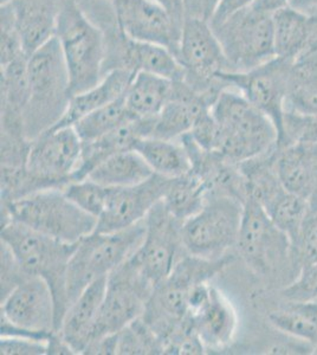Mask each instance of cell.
Listing matches in <instances>:
<instances>
[{
  "instance_id": "obj_41",
  "label": "cell",
  "mask_w": 317,
  "mask_h": 355,
  "mask_svg": "<svg viewBox=\"0 0 317 355\" xmlns=\"http://www.w3.org/2000/svg\"><path fill=\"white\" fill-rule=\"evenodd\" d=\"M0 351L4 355L49 354L48 341L23 336H1Z\"/></svg>"
},
{
  "instance_id": "obj_30",
  "label": "cell",
  "mask_w": 317,
  "mask_h": 355,
  "mask_svg": "<svg viewBox=\"0 0 317 355\" xmlns=\"http://www.w3.org/2000/svg\"><path fill=\"white\" fill-rule=\"evenodd\" d=\"M207 197L209 190L204 182L189 171L185 175L172 178L164 204L175 218L185 222L203 209Z\"/></svg>"
},
{
  "instance_id": "obj_29",
  "label": "cell",
  "mask_w": 317,
  "mask_h": 355,
  "mask_svg": "<svg viewBox=\"0 0 317 355\" xmlns=\"http://www.w3.org/2000/svg\"><path fill=\"white\" fill-rule=\"evenodd\" d=\"M153 174L145 159L132 150L109 157L87 178L107 187H127L146 182Z\"/></svg>"
},
{
  "instance_id": "obj_35",
  "label": "cell",
  "mask_w": 317,
  "mask_h": 355,
  "mask_svg": "<svg viewBox=\"0 0 317 355\" xmlns=\"http://www.w3.org/2000/svg\"><path fill=\"white\" fill-rule=\"evenodd\" d=\"M117 354H164V345L140 318L117 333Z\"/></svg>"
},
{
  "instance_id": "obj_40",
  "label": "cell",
  "mask_w": 317,
  "mask_h": 355,
  "mask_svg": "<svg viewBox=\"0 0 317 355\" xmlns=\"http://www.w3.org/2000/svg\"><path fill=\"white\" fill-rule=\"evenodd\" d=\"M300 264L317 262V210L309 211L296 245Z\"/></svg>"
},
{
  "instance_id": "obj_9",
  "label": "cell",
  "mask_w": 317,
  "mask_h": 355,
  "mask_svg": "<svg viewBox=\"0 0 317 355\" xmlns=\"http://www.w3.org/2000/svg\"><path fill=\"white\" fill-rule=\"evenodd\" d=\"M175 56L184 68L182 81L213 103L231 88L221 76L231 69L209 21L186 17Z\"/></svg>"
},
{
  "instance_id": "obj_46",
  "label": "cell",
  "mask_w": 317,
  "mask_h": 355,
  "mask_svg": "<svg viewBox=\"0 0 317 355\" xmlns=\"http://www.w3.org/2000/svg\"><path fill=\"white\" fill-rule=\"evenodd\" d=\"M289 6L308 16L317 17V0H289Z\"/></svg>"
},
{
  "instance_id": "obj_18",
  "label": "cell",
  "mask_w": 317,
  "mask_h": 355,
  "mask_svg": "<svg viewBox=\"0 0 317 355\" xmlns=\"http://www.w3.org/2000/svg\"><path fill=\"white\" fill-rule=\"evenodd\" d=\"M117 21L132 40L161 45L177 55L182 26L155 0H115Z\"/></svg>"
},
{
  "instance_id": "obj_23",
  "label": "cell",
  "mask_w": 317,
  "mask_h": 355,
  "mask_svg": "<svg viewBox=\"0 0 317 355\" xmlns=\"http://www.w3.org/2000/svg\"><path fill=\"white\" fill-rule=\"evenodd\" d=\"M67 0H13L17 24L28 56L56 33L57 21Z\"/></svg>"
},
{
  "instance_id": "obj_45",
  "label": "cell",
  "mask_w": 317,
  "mask_h": 355,
  "mask_svg": "<svg viewBox=\"0 0 317 355\" xmlns=\"http://www.w3.org/2000/svg\"><path fill=\"white\" fill-rule=\"evenodd\" d=\"M252 6L261 10L263 12L273 15L282 8L289 6V0H256Z\"/></svg>"
},
{
  "instance_id": "obj_34",
  "label": "cell",
  "mask_w": 317,
  "mask_h": 355,
  "mask_svg": "<svg viewBox=\"0 0 317 355\" xmlns=\"http://www.w3.org/2000/svg\"><path fill=\"white\" fill-rule=\"evenodd\" d=\"M134 116L135 115L127 108L125 96H122L117 101L103 105L82 117L73 127L82 142L88 144L117 130L119 125Z\"/></svg>"
},
{
  "instance_id": "obj_7",
  "label": "cell",
  "mask_w": 317,
  "mask_h": 355,
  "mask_svg": "<svg viewBox=\"0 0 317 355\" xmlns=\"http://www.w3.org/2000/svg\"><path fill=\"white\" fill-rule=\"evenodd\" d=\"M146 219L125 230L94 231L77 243L68 266L69 306L96 279L107 277L137 252L145 239Z\"/></svg>"
},
{
  "instance_id": "obj_44",
  "label": "cell",
  "mask_w": 317,
  "mask_h": 355,
  "mask_svg": "<svg viewBox=\"0 0 317 355\" xmlns=\"http://www.w3.org/2000/svg\"><path fill=\"white\" fill-rule=\"evenodd\" d=\"M172 16L178 24L182 26L186 18L185 0H155Z\"/></svg>"
},
{
  "instance_id": "obj_15",
  "label": "cell",
  "mask_w": 317,
  "mask_h": 355,
  "mask_svg": "<svg viewBox=\"0 0 317 355\" xmlns=\"http://www.w3.org/2000/svg\"><path fill=\"white\" fill-rule=\"evenodd\" d=\"M290 64L291 62L276 56L248 71L221 73L231 88L243 94L273 121L278 133L277 147L284 140Z\"/></svg>"
},
{
  "instance_id": "obj_22",
  "label": "cell",
  "mask_w": 317,
  "mask_h": 355,
  "mask_svg": "<svg viewBox=\"0 0 317 355\" xmlns=\"http://www.w3.org/2000/svg\"><path fill=\"white\" fill-rule=\"evenodd\" d=\"M189 315L206 349H221L232 343L237 315L229 300L216 288H211L207 299Z\"/></svg>"
},
{
  "instance_id": "obj_38",
  "label": "cell",
  "mask_w": 317,
  "mask_h": 355,
  "mask_svg": "<svg viewBox=\"0 0 317 355\" xmlns=\"http://www.w3.org/2000/svg\"><path fill=\"white\" fill-rule=\"evenodd\" d=\"M286 303L317 302V262L303 263L296 277L281 291Z\"/></svg>"
},
{
  "instance_id": "obj_32",
  "label": "cell",
  "mask_w": 317,
  "mask_h": 355,
  "mask_svg": "<svg viewBox=\"0 0 317 355\" xmlns=\"http://www.w3.org/2000/svg\"><path fill=\"white\" fill-rule=\"evenodd\" d=\"M269 320L277 331L317 349V302L288 303L286 307L271 313Z\"/></svg>"
},
{
  "instance_id": "obj_48",
  "label": "cell",
  "mask_w": 317,
  "mask_h": 355,
  "mask_svg": "<svg viewBox=\"0 0 317 355\" xmlns=\"http://www.w3.org/2000/svg\"><path fill=\"white\" fill-rule=\"evenodd\" d=\"M80 6L93 4V3H115V0H75Z\"/></svg>"
},
{
  "instance_id": "obj_19",
  "label": "cell",
  "mask_w": 317,
  "mask_h": 355,
  "mask_svg": "<svg viewBox=\"0 0 317 355\" xmlns=\"http://www.w3.org/2000/svg\"><path fill=\"white\" fill-rule=\"evenodd\" d=\"M213 102L193 90L187 83L173 81L172 94L155 117L153 137L180 140L191 133L199 117L212 108Z\"/></svg>"
},
{
  "instance_id": "obj_42",
  "label": "cell",
  "mask_w": 317,
  "mask_h": 355,
  "mask_svg": "<svg viewBox=\"0 0 317 355\" xmlns=\"http://www.w3.org/2000/svg\"><path fill=\"white\" fill-rule=\"evenodd\" d=\"M221 0H185L186 17L212 21Z\"/></svg>"
},
{
  "instance_id": "obj_31",
  "label": "cell",
  "mask_w": 317,
  "mask_h": 355,
  "mask_svg": "<svg viewBox=\"0 0 317 355\" xmlns=\"http://www.w3.org/2000/svg\"><path fill=\"white\" fill-rule=\"evenodd\" d=\"M129 70L134 73L145 71L165 77L171 81H180L184 78V68L169 49L134 40L130 50Z\"/></svg>"
},
{
  "instance_id": "obj_25",
  "label": "cell",
  "mask_w": 317,
  "mask_h": 355,
  "mask_svg": "<svg viewBox=\"0 0 317 355\" xmlns=\"http://www.w3.org/2000/svg\"><path fill=\"white\" fill-rule=\"evenodd\" d=\"M134 76L135 73L128 70H114L107 73L102 81L94 85L93 88L74 95L65 116L53 128L73 127L85 115L125 96Z\"/></svg>"
},
{
  "instance_id": "obj_11",
  "label": "cell",
  "mask_w": 317,
  "mask_h": 355,
  "mask_svg": "<svg viewBox=\"0 0 317 355\" xmlns=\"http://www.w3.org/2000/svg\"><path fill=\"white\" fill-rule=\"evenodd\" d=\"M244 202L229 196H209L198 214L182 224V242L189 254L219 259L237 245Z\"/></svg>"
},
{
  "instance_id": "obj_16",
  "label": "cell",
  "mask_w": 317,
  "mask_h": 355,
  "mask_svg": "<svg viewBox=\"0 0 317 355\" xmlns=\"http://www.w3.org/2000/svg\"><path fill=\"white\" fill-rule=\"evenodd\" d=\"M83 142L74 127L46 130L31 141L26 168L53 189L73 180L80 164Z\"/></svg>"
},
{
  "instance_id": "obj_12",
  "label": "cell",
  "mask_w": 317,
  "mask_h": 355,
  "mask_svg": "<svg viewBox=\"0 0 317 355\" xmlns=\"http://www.w3.org/2000/svg\"><path fill=\"white\" fill-rule=\"evenodd\" d=\"M56 331V303L44 279L28 276L1 300V336L49 341Z\"/></svg>"
},
{
  "instance_id": "obj_27",
  "label": "cell",
  "mask_w": 317,
  "mask_h": 355,
  "mask_svg": "<svg viewBox=\"0 0 317 355\" xmlns=\"http://www.w3.org/2000/svg\"><path fill=\"white\" fill-rule=\"evenodd\" d=\"M134 150L145 159L154 173L162 177H181L192 168L189 152L180 140L146 137L137 142Z\"/></svg>"
},
{
  "instance_id": "obj_24",
  "label": "cell",
  "mask_w": 317,
  "mask_h": 355,
  "mask_svg": "<svg viewBox=\"0 0 317 355\" xmlns=\"http://www.w3.org/2000/svg\"><path fill=\"white\" fill-rule=\"evenodd\" d=\"M276 56L293 62L317 44V17L286 6L273 15Z\"/></svg>"
},
{
  "instance_id": "obj_6",
  "label": "cell",
  "mask_w": 317,
  "mask_h": 355,
  "mask_svg": "<svg viewBox=\"0 0 317 355\" xmlns=\"http://www.w3.org/2000/svg\"><path fill=\"white\" fill-rule=\"evenodd\" d=\"M55 36L68 68L73 96L98 85L105 77V37L75 0L63 5Z\"/></svg>"
},
{
  "instance_id": "obj_26",
  "label": "cell",
  "mask_w": 317,
  "mask_h": 355,
  "mask_svg": "<svg viewBox=\"0 0 317 355\" xmlns=\"http://www.w3.org/2000/svg\"><path fill=\"white\" fill-rule=\"evenodd\" d=\"M316 155L317 144L296 142L282 148L277 147L276 171L285 190L308 200Z\"/></svg>"
},
{
  "instance_id": "obj_36",
  "label": "cell",
  "mask_w": 317,
  "mask_h": 355,
  "mask_svg": "<svg viewBox=\"0 0 317 355\" xmlns=\"http://www.w3.org/2000/svg\"><path fill=\"white\" fill-rule=\"evenodd\" d=\"M63 191L71 202L87 214H92L97 219L103 214L109 196V187L107 186L85 178L82 180L68 182L63 187Z\"/></svg>"
},
{
  "instance_id": "obj_14",
  "label": "cell",
  "mask_w": 317,
  "mask_h": 355,
  "mask_svg": "<svg viewBox=\"0 0 317 355\" xmlns=\"http://www.w3.org/2000/svg\"><path fill=\"white\" fill-rule=\"evenodd\" d=\"M182 224L167 210L164 200L146 217L145 239L132 259L153 287L162 282L187 254L182 242Z\"/></svg>"
},
{
  "instance_id": "obj_3",
  "label": "cell",
  "mask_w": 317,
  "mask_h": 355,
  "mask_svg": "<svg viewBox=\"0 0 317 355\" xmlns=\"http://www.w3.org/2000/svg\"><path fill=\"white\" fill-rule=\"evenodd\" d=\"M1 242L12 251L28 276L44 279L56 303L57 331L68 311L67 275L76 244H68L8 219L1 222Z\"/></svg>"
},
{
  "instance_id": "obj_8",
  "label": "cell",
  "mask_w": 317,
  "mask_h": 355,
  "mask_svg": "<svg viewBox=\"0 0 317 355\" xmlns=\"http://www.w3.org/2000/svg\"><path fill=\"white\" fill-rule=\"evenodd\" d=\"M238 251L253 270L265 277H278L301 266L289 237L273 224L252 197L244 202L237 242ZM296 277V276H295Z\"/></svg>"
},
{
  "instance_id": "obj_39",
  "label": "cell",
  "mask_w": 317,
  "mask_h": 355,
  "mask_svg": "<svg viewBox=\"0 0 317 355\" xmlns=\"http://www.w3.org/2000/svg\"><path fill=\"white\" fill-rule=\"evenodd\" d=\"M28 277V275L23 270L12 251L1 242V300Z\"/></svg>"
},
{
  "instance_id": "obj_13",
  "label": "cell",
  "mask_w": 317,
  "mask_h": 355,
  "mask_svg": "<svg viewBox=\"0 0 317 355\" xmlns=\"http://www.w3.org/2000/svg\"><path fill=\"white\" fill-rule=\"evenodd\" d=\"M153 289L154 287L132 257L112 271L107 279L105 297L92 343L107 335L117 334L140 319Z\"/></svg>"
},
{
  "instance_id": "obj_10",
  "label": "cell",
  "mask_w": 317,
  "mask_h": 355,
  "mask_svg": "<svg viewBox=\"0 0 317 355\" xmlns=\"http://www.w3.org/2000/svg\"><path fill=\"white\" fill-rule=\"evenodd\" d=\"M229 62L230 73H243L276 57L273 15L248 6L211 24Z\"/></svg>"
},
{
  "instance_id": "obj_33",
  "label": "cell",
  "mask_w": 317,
  "mask_h": 355,
  "mask_svg": "<svg viewBox=\"0 0 317 355\" xmlns=\"http://www.w3.org/2000/svg\"><path fill=\"white\" fill-rule=\"evenodd\" d=\"M264 211L273 224L289 237L296 251L302 227L309 214L308 200L285 190Z\"/></svg>"
},
{
  "instance_id": "obj_2",
  "label": "cell",
  "mask_w": 317,
  "mask_h": 355,
  "mask_svg": "<svg viewBox=\"0 0 317 355\" xmlns=\"http://www.w3.org/2000/svg\"><path fill=\"white\" fill-rule=\"evenodd\" d=\"M30 95L24 113L25 137L33 141L65 116L73 97L68 68L56 36L28 56Z\"/></svg>"
},
{
  "instance_id": "obj_5",
  "label": "cell",
  "mask_w": 317,
  "mask_h": 355,
  "mask_svg": "<svg viewBox=\"0 0 317 355\" xmlns=\"http://www.w3.org/2000/svg\"><path fill=\"white\" fill-rule=\"evenodd\" d=\"M8 219L68 244L93 234L98 220L71 202L63 189L40 191L1 205V222Z\"/></svg>"
},
{
  "instance_id": "obj_28",
  "label": "cell",
  "mask_w": 317,
  "mask_h": 355,
  "mask_svg": "<svg viewBox=\"0 0 317 355\" xmlns=\"http://www.w3.org/2000/svg\"><path fill=\"white\" fill-rule=\"evenodd\" d=\"M173 81L153 73H135L125 94V101L135 116L155 117L169 101Z\"/></svg>"
},
{
  "instance_id": "obj_43",
  "label": "cell",
  "mask_w": 317,
  "mask_h": 355,
  "mask_svg": "<svg viewBox=\"0 0 317 355\" xmlns=\"http://www.w3.org/2000/svg\"><path fill=\"white\" fill-rule=\"evenodd\" d=\"M255 1L256 0H221V5L218 6L217 11L214 13L212 21H209V24H216L224 21L228 17L237 12L241 8L251 6Z\"/></svg>"
},
{
  "instance_id": "obj_20",
  "label": "cell",
  "mask_w": 317,
  "mask_h": 355,
  "mask_svg": "<svg viewBox=\"0 0 317 355\" xmlns=\"http://www.w3.org/2000/svg\"><path fill=\"white\" fill-rule=\"evenodd\" d=\"M155 117H132L119 125L117 130L95 141L83 144L80 164L74 173L71 182L85 179L95 167L109 157L121 152L134 150L140 140L152 137Z\"/></svg>"
},
{
  "instance_id": "obj_17",
  "label": "cell",
  "mask_w": 317,
  "mask_h": 355,
  "mask_svg": "<svg viewBox=\"0 0 317 355\" xmlns=\"http://www.w3.org/2000/svg\"><path fill=\"white\" fill-rule=\"evenodd\" d=\"M171 180L172 178L154 173L137 185L109 187L107 205L95 231L117 232L146 219L153 207L165 198Z\"/></svg>"
},
{
  "instance_id": "obj_1",
  "label": "cell",
  "mask_w": 317,
  "mask_h": 355,
  "mask_svg": "<svg viewBox=\"0 0 317 355\" xmlns=\"http://www.w3.org/2000/svg\"><path fill=\"white\" fill-rule=\"evenodd\" d=\"M211 113L218 125L212 153L241 164L277 146L278 133L273 121L236 89L221 92Z\"/></svg>"
},
{
  "instance_id": "obj_49",
  "label": "cell",
  "mask_w": 317,
  "mask_h": 355,
  "mask_svg": "<svg viewBox=\"0 0 317 355\" xmlns=\"http://www.w3.org/2000/svg\"><path fill=\"white\" fill-rule=\"evenodd\" d=\"M1 1V5L3 4H8V3H11V1H13V0H0Z\"/></svg>"
},
{
  "instance_id": "obj_37",
  "label": "cell",
  "mask_w": 317,
  "mask_h": 355,
  "mask_svg": "<svg viewBox=\"0 0 317 355\" xmlns=\"http://www.w3.org/2000/svg\"><path fill=\"white\" fill-rule=\"evenodd\" d=\"M0 65L8 64L19 57L28 55L25 51L23 38L17 24L15 10L10 3L0 6Z\"/></svg>"
},
{
  "instance_id": "obj_21",
  "label": "cell",
  "mask_w": 317,
  "mask_h": 355,
  "mask_svg": "<svg viewBox=\"0 0 317 355\" xmlns=\"http://www.w3.org/2000/svg\"><path fill=\"white\" fill-rule=\"evenodd\" d=\"M107 279L108 276L96 279L85 288L69 306L62 320L58 333L75 354H85L93 340L101 306L105 297Z\"/></svg>"
},
{
  "instance_id": "obj_47",
  "label": "cell",
  "mask_w": 317,
  "mask_h": 355,
  "mask_svg": "<svg viewBox=\"0 0 317 355\" xmlns=\"http://www.w3.org/2000/svg\"><path fill=\"white\" fill-rule=\"evenodd\" d=\"M308 204H309V211L317 210V155L315 166H314L313 185H311V192L308 198Z\"/></svg>"
},
{
  "instance_id": "obj_4",
  "label": "cell",
  "mask_w": 317,
  "mask_h": 355,
  "mask_svg": "<svg viewBox=\"0 0 317 355\" xmlns=\"http://www.w3.org/2000/svg\"><path fill=\"white\" fill-rule=\"evenodd\" d=\"M231 261L230 256L207 259L187 252L172 272L154 287L141 318L160 338L164 346L189 316V291L197 284L209 282Z\"/></svg>"
}]
</instances>
